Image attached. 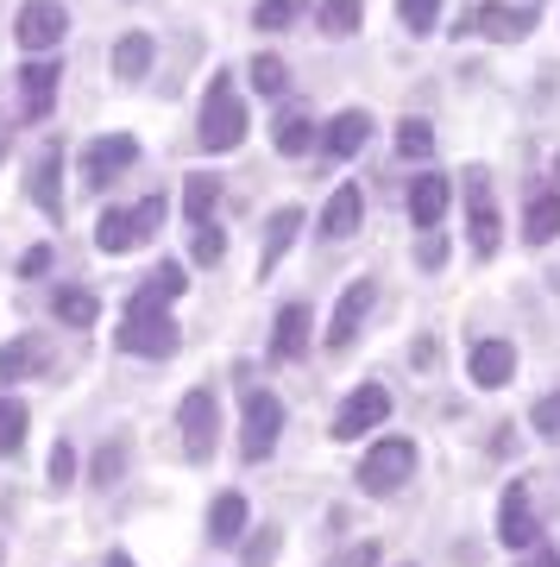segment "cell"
<instances>
[{
  "instance_id": "obj_39",
  "label": "cell",
  "mask_w": 560,
  "mask_h": 567,
  "mask_svg": "<svg viewBox=\"0 0 560 567\" xmlns=\"http://www.w3.org/2000/svg\"><path fill=\"white\" fill-rule=\"evenodd\" d=\"M44 486L58 492H76V447L70 442H51V461H44Z\"/></svg>"
},
{
  "instance_id": "obj_18",
  "label": "cell",
  "mask_w": 560,
  "mask_h": 567,
  "mask_svg": "<svg viewBox=\"0 0 560 567\" xmlns=\"http://www.w3.org/2000/svg\"><path fill=\"white\" fill-rule=\"evenodd\" d=\"M51 365H58V353H51V334H13V341L0 347V385L44 379Z\"/></svg>"
},
{
  "instance_id": "obj_11",
  "label": "cell",
  "mask_w": 560,
  "mask_h": 567,
  "mask_svg": "<svg viewBox=\"0 0 560 567\" xmlns=\"http://www.w3.org/2000/svg\"><path fill=\"white\" fill-rule=\"evenodd\" d=\"M391 423V385H353V398H346L341 410H334V442H360V435H378V429Z\"/></svg>"
},
{
  "instance_id": "obj_37",
  "label": "cell",
  "mask_w": 560,
  "mask_h": 567,
  "mask_svg": "<svg viewBox=\"0 0 560 567\" xmlns=\"http://www.w3.org/2000/svg\"><path fill=\"white\" fill-rule=\"evenodd\" d=\"M25 429H32L25 404H20V398H7V391H0V454H7V461H13V454L25 447Z\"/></svg>"
},
{
  "instance_id": "obj_8",
  "label": "cell",
  "mask_w": 560,
  "mask_h": 567,
  "mask_svg": "<svg viewBox=\"0 0 560 567\" xmlns=\"http://www.w3.org/2000/svg\"><path fill=\"white\" fill-rule=\"evenodd\" d=\"M76 164H82V183L101 196V189H114V183L139 164V140H133V133H95V140L76 152Z\"/></svg>"
},
{
  "instance_id": "obj_47",
  "label": "cell",
  "mask_w": 560,
  "mask_h": 567,
  "mask_svg": "<svg viewBox=\"0 0 560 567\" xmlns=\"http://www.w3.org/2000/svg\"><path fill=\"white\" fill-rule=\"evenodd\" d=\"M517 567H560V555H554V548H529Z\"/></svg>"
},
{
  "instance_id": "obj_38",
  "label": "cell",
  "mask_w": 560,
  "mask_h": 567,
  "mask_svg": "<svg viewBox=\"0 0 560 567\" xmlns=\"http://www.w3.org/2000/svg\"><path fill=\"white\" fill-rule=\"evenodd\" d=\"M302 7H309V0H259V7H252V32H290V25L302 20Z\"/></svg>"
},
{
  "instance_id": "obj_1",
  "label": "cell",
  "mask_w": 560,
  "mask_h": 567,
  "mask_svg": "<svg viewBox=\"0 0 560 567\" xmlns=\"http://www.w3.org/2000/svg\"><path fill=\"white\" fill-rule=\"evenodd\" d=\"M252 133V107L240 102V89H234V70H215L208 89H201V114H196V145L201 152H234V145Z\"/></svg>"
},
{
  "instance_id": "obj_7",
  "label": "cell",
  "mask_w": 560,
  "mask_h": 567,
  "mask_svg": "<svg viewBox=\"0 0 560 567\" xmlns=\"http://www.w3.org/2000/svg\"><path fill=\"white\" fill-rule=\"evenodd\" d=\"M529 32H536V7H517V0H479L454 25V39H485V44H522Z\"/></svg>"
},
{
  "instance_id": "obj_10",
  "label": "cell",
  "mask_w": 560,
  "mask_h": 567,
  "mask_svg": "<svg viewBox=\"0 0 560 567\" xmlns=\"http://www.w3.org/2000/svg\"><path fill=\"white\" fill-rule=\"evenodd\" d=\"M177 429H183V454L189 461H215V447H220V398L215 385H196L189 398L177 404Z\"/></svg>"
},
{
  "instance_id": "obj_14",
  "label": "cell",
  "mask_w": 560,
  "mask_h": 567,
  "mask_svg": "<svg viewBox=\"0 0 560 567\" xmlns=\"http://www.w3.org/2000/svg\"><path fill=\"white\" fill-rule=\"evenodd\" d=\"M63 140L51 133V140L39 145V158H32V171H25V196H32V208H39L44 221L58 227L63 221Z\"/></svg>"
},
{
  "instance_id": "obj_15",
  "label": "cell",
  "mask_w": 560,
  "mask_h": 567,
  "mask_svg": "<svg viewBox=\"0 0 560 567\" xmlns=\"http://www.w3.org/2000/svg\"><path fill=\"white\" fill-rule=\"evenodd\" d=\"M466 379L479 391H504L517 379V341L510 334H485V341L466 347Z\"/></svg>"
},
{
  "instance_id": "obj_21",
  "label": "cell",
  "mask_w": 560,
  "mask_h": 567,
  "mask_svg": "<svg viewBox=\"0 0 560 567\" xmlns=\"http://www.w3.org/2000/svg\"><path fill=\"white\" fill-rule=\"evenodd\" d=\"M271 145H278V158H309V152H321V121L309 107H283L271 121Z\"/></svg>"
},
{
  "instance_id": "obj_27",
  "label": "cell",
  "mask_w": 560,
  "mask_h": 567,
  "mask_svg": "<svg viewBox=\"0 0 560 567\" xmlns=\"http://www.w3.org/2000/svg\"><path fill=\"white\" fill-rule=\"evenodd\" d=\"M560 240V189H536L522 208V246H554Z\"/></svg>"
},
{
  "instance_id": "obj_19",
  "label": "cell",
  "mask_w": 560,
  "mask_h": 567,
  "mask_svg": "<svg viewBox=\"0 0 560 567\" xmlns=\"http://www.w3.org/2000/svg\"><path fill=\"white\" fill-rule=\"evenodd\" d=\"M309 334H315V309H309V297L283 303L278 322H271V365H297L302 353H309Z\"/></svg>"
},
{
  "instance_id": "obj_6",
  "label": "cell",
  "mask_w": 560,
  "mask_h": 567,
  "mask_svg": "<svg viewBox=\"0 0 560 567\" xmlns=\"http://www.w3.org/2000/svg\"><path fill=\"white\" fill-rule=\"evenodd\" d=\"M541 536H548V524L536 505V480H510L498 498V543L510 555H529V548H541Z\"/></svg>"
},
{
  "instance_id": "obj_44",
  "label": "cell",
  "mask_w": 560,
  "mask_h": 567,
  "mask_svg": "<svg viewBox=\"0 0 560 567\" xmlns=\"http://www.w3.org/2000/svg\"><path fill=\"white\" fill-rule=\"evenodd\" d=\"M51 259H58V252H51V240L25 246V259H20V278H44V271H51Z\"/></svg>"
},
{
  "instance_id": "obj_40",
  "label": "cell",
  "mask_w": 560,
  "mask_h": 567,
  "mask_svg": "<svg viewBox=\"0 0 560 567\" xmlns=\"http://www.w3.org/2000/svg\"><path fill=\"white\" fill-rule=\"evenodd\" d=\"M529 429H536L548 447H560V385H554V391H541L536 404H529Z\"/></svg>"
},
{
  "instance_id": "obj_4",
  "label": "cell",
  "mask_w": 560,
  "mask_h": 567,
  "mask_svg": "<svg viewBox=\"0 0 560 567\" xmlns=\"http://www.w3.org/2000/svg\"><path fill=\"white\" fill-rule=\"evenodd\" d=\"M114 347L133 353V360H170V353L183 347V328H177V316H170L164 303L133 297L126 316H121V328H114Z\"/></svg>"
},
{
  "instance_id": "obj_22",
  "label": "cell",
  "mask_w": 560,
  "mask_h": 567,
  "mask_svg": "<svg viewBox=\"0 0 560 567\" xmlns=\"http://www.w3.org/2000/svg\"><path fill=\"white\" fill-rule=\"evenodd\" d=\"M360 227H365V189L360 183H341L328 196V208H321V240H353Z\"/></svg>"
},
{
  "instance_id": "obj_48",
  "label": "cell",
  "mask_w": 560,
  "mask_h": 567,
  "mask_svg": "<svg viewBox=\"0 0 560 567\" xmlns=\"http://www.w3.org/2000/svg\"><path fill=\"white\" fill-rule=\"evenodd\" d=\"M7 152H13V121L0 114V164H7Z\"/></svg>"
},
{
  "instance_id": "obj_46",
  "label": "cell",
  "mask_w": 560,
  "mask_h": 567,
  "mask_svg": "<svg viewBox=\"0 0 560 567\" xmlns=\"http://www.w3.org/2000/svg\"><path fill=\"white\" fill-rule=\"evenodd\" d=\"M491 454H517V429H510V423L491 429Z\"/></svg>"
},
{
  "instance_id": "obj_26",
  "label": "cell",
  "mask_w": 560,
  "mask_h": 567,
  "mask_svg": "<svg viewBox=\"0 0 560 567\" xmlns=\"http://www.w3.org/2000/svg\"><path fill=\"white\" fill-rule=\"evenodd\" d=\"M51 322H63V328H95L101 322V297L89 290V284H63V290H51Z\"/></svg>"
},
{
  "instance_id": "obj_33",
  "label": "cell",
  "mask_w": 560,
  "mask_h": 567,
  "mask_svg": "<svg viewBox=\"0 0 560 567\" xmlns=\"http://www.w3.org/2000/svg\"><path fill=\"white\" fill-rule=\"evenodd\" d=\"M315 25H321V39H353L365 25V0H321Z\"/></svg>"
},
{
  "instance_id": "obj_45",
  "label": "cell",
  "mask_w": 560,
  "mask_h": 567,
  "mask_svg": "<svg viewBox=\"0 0 560 567\" xmlns=\"http://www.w3.org/2000/svg\"><path fill=\"white\" fill-rule=\"evenodd\" d=\"M435 360H440V341H435V334H416V347H409V365H416V372H428Z\"/></svg>"
},
{
  "instance_id": "obj_12",
  "label": "cell",
  "mask_w": 560,
  "mask_h": 567,
  "mask_svg": "<svg viewBox=\"0 0 560 567\" xmlns=\"http://www.w3.org/2000/svg\"><path fill=\"white\" fill-rule=\"evenodd\" d=\"M378 309V278H353L341 290V303H334V316H328V334H321V347L328 353H346V347L360 341V328H365V316Z\"/></svg>"
},
{
  "instance_id": "obj_43",
  "label": "cell",
  "mask_w": 560,
  "mask_h": 567,
  "mask_svg": "<svg viewBox=\"0 0 560 567\" xmlns=\"http://www.w3.org/2000/svg\"><path fill=\"white\" fill-rule=\"evenodd\" d=\"M328 567H378V543H346Z\"/></svg>"
},
{
  "instance_id": "obj_30",
  "label": "cell",
  "mask_w": 560,
  "mask_h": 567,
  "mask_svg": "<svg viewBox=\"0 0 560 567\" xmlns=\"http://www.w3.org/2000/svg\"><path fill=\"white\" fill-rule=\"evenodd\" d=\"M183 290H189V265H183V259H158V271H152V278L133 290V297H145V303H164V309H170Z\"/></svg>"
},
{
  "instance_id": "obj_41",
  "label": "cell",
  "mask_w": 560,
  "mask_h": 567,
  "mask_svg": "<svg viewBox=\"0 0 560 567\" xmlns=\"http://www.w3.org/2000/svg\"><path fill=\"white\" fill-rule=\"evenodd\" d=\"M447 252H454V240H447L440 227H422L416 246H409V259H416L422 271H440V265H447Z\"/></svg>"
},
{
  "instance_id": "obj_25",
  "label": "cell",
  "mask_w": 560,
  "mask_h": 567,
  "mask_svg": "<svg viewBox=\"0 0 560 567\" xmlns=\"http://www.w3.org/2000/svg\"><path fill=\"white\" fill-rule=\"evenodd\" d=\"M133 246H145L139 221H133V208H101V215H95V252L121 259V252H133Z\"/></svg>"
},
{
  "instance_id": "obj_16",
  "label": "cell",
  "mask_w": 560,
  "mask_h": 567,
  "mask_svg": "<svg viewBox=\"0 0 560 567\" xmlns=\"http://www.w3.org/2000/svg\"><path fill=\"white\" fill-rule=\"evenodd\" d=\"M403 208H409V227H440L447 221V208H454V177H440V171H422V177L403 183Z\"/></svg>"
},
{
  "instance_id": "obj_20",
  "label": "cell",
  "mask_w": 560,
  "mask_h": 567,
  "mask_svg": "<svg viewBox=\"0 0 560 567\" xmlns=\"http://www.w3.org/2000/svg\"><path fill=\"white\" fill-rule=\"evenodd\" d=\"M302 221H309V215H302V203H283V208H271V215H265V246H259V278H271V271H278V265L290 259V246L302 240Z\"/></svg>"
},
{
  "instance_id": "obj_42",
  "label": "cell",
  "mask_w": 560,
  "mask_h": 567,
  "mask_svg": "<svg viewBox=\"0 0 560 567\" xmlns=\"http://www.w3.org/2000/svg\"><path fill=\"white\" fill-rule=\"evenodd\" d=\"M164 215H170V196H158V189H152V196H139V203H133V221H139V234H145V240H152V234H158V227H164Z\"/></svg>"
},
{
  "instance_id": "obj_36",
  "label": "cell",
  "mask_w": 560,
  "mask_h": 567,
  "mask_svg": "<svg viewBox=\"0 0 560 567\" xmlns=\"http://www.w3.org/2000/svg\"><path fill=\"white\" fill-rule=\"evenodd\" d=\"M278 548H283V529L278 524L246 529V536H240V567H271V561H278Z\"/></svg>"
},
{
  "instance_id": "obj_35",
  "label": "cell",
  "mask_w": 560,
  "mask_h": 567,
  "mask_svg": "<svg viewBox=\"0 0 560 567\" xmlns=\"http://www.w3.org/2000/svg\"><path fill=\"white\" fill-rule=\"evenodd\" d=\"M440 7H447V0H397V25L409 32V39H435Z\"/></svg>"
},
{
  "instance_id": "obj_13",
  "label": "cell",
  "mask_w": 560,
  "mask_h": 567,
  "mask_svg": "<svg viewBox=\"0 0 560 567\" xmlns=\"http://www.w3.org/2000/svg\"><path fill=\"white\" fill-rule=\"evenodd\" d=\"M58 82H63V63H58V58H25V63H20L13 95H20V121H25V126L51 121V107H58Z\"/></svg>"
},
{
  "instance_id": "obj_49",
  "label": "cell",
  "mask_w": 560,
  "mask_h": 567,
  "mask_svg": "<svg viewBox=\"0 0 560 567\" xmlns=\"http://www.w3.org/2000/svg\"><path fill=\"white\" fill-rule=\"evenodd\" d=\"M101 567H139V561H133L126 548H114V555H107V561H101Z\"/></svg>"
},
{
  "instance_id": "obj_2",
  "label": "cell",
  "mask_w": 560,
  "mask_h": 567,
  "mask_svg": "<svg viewBox=\"0 0 560 567\" xmlns=\"http://www.w3.org/2000/svg\"><path fill=\"white\" fill-rule=\"evenodd\" d=\"M454 189H460V208H466V246H473L479 265H491L504 246V208H498V189H491V171L485 164H466Z\"/></svg>"
},
{
  "instance_id": "obj_17",
  "label": "cell",
  "mask_w": 560,
  "mask_h": 567,
  "mask_svg": "<svg viewBox=\"0 0 560 567\" xmlns=\"http://www.w3.org/2000/svg\"><path fill=\"white\" fill-rule=\"evenodd\" d=\"M372 133H378V121H372V107H341L334 121L321 126V158H334V164L360 158L365 145H372Z\"/></svg>"
},
{
  "instance_id": "obj_23",
  "label": "cell",
  "mask_w": 560,
  "mask_h": 567,
  "mask_svg": "<svg viewBox=\"0 0 560 567\" xmlns=\"http://www.w3.org/2000/svg\"><path fill=\"white\" fill-rule=\"evenodd\" d=\"M246 529H252V511H246V498H240V492H220L215 505H208V529H201V536H208L215 548H234Z\"/></svg>"
},
{
  "instance_id": "obj_5",
  "label": "cell",
  "mask_w": 560,
  "mask_h": 567,
  "mask_svg": "<svg viewBox=\"0 0 560 567\" xmlns=\"http://www.w3.org/2000/svg\"><path fill=\"white\" fill-rule=\"evenodd\" d=\"M283 398L278 391H265V385H246V410H240V461L246 466H259L278 454V435H283Z\"/></svg>"
},
{
  "instance_id": "obj_29",
  "label": "cell",
  "mask_w": 560,
  "mask_h": 567,
  "mask_svg": "<svg viewBox=\"0 0 560 567\" xmlns=\"http://www.w3.org/2000/svg\"><path fill=\"white\" fill-rule=\"evenodd\" d=\"M126 461H133V435H107V442L95 447V461H89V486H95V492L121 486Z\"/></svg>"
},
{
  "instance_id": "obj_9",
  "label": "cell",
  "mask_w": 560,
  "mask_h": 567,
  "mask_svg": "<svg viewBox=\"0 0 560 567\" xmlns=\"http://www.w3.org/2000/svg\"><path fill=\"white\" fill-rule=\"evenodd\" d=\"M13 39H20V51H32V58H58V44L70 39V7H63V0H20Z\"/></svg>"
},
{
  "instance_id": "obj_31",
  "label": "cell",
  "mask_w": 560,
  "mask_h": 567,
  "mask_svg": "<svg viewBox=\"0 0 560 567\" xmlns=\"http://www.w3.org/2000/svg\"><path fill=\"white\" fill-rule=\"evenodd\" d=\"M246 82H252V95L278 102V95H290V63H283L278 51H259V58L246 63Z\"/></svg>"
},
{
  "instance_id": "obj_50",
  "label": "cell",
  "mask_w": 560,
  "mask_h": 567,
  "mask_svg": "<svg viewBox=\"0 0 560 567\" xmlns=\"http://www.w3.org/2000/svg\"><path fill=\"white\" fill-rule=\"evenodd\" d=\"M548 189H560V152H554V164H548Z\"/></svg>"
},
{
  "instance_id": "obj_3",
  "label": "cell",
  "mask_w": 560,
  "mask_h": 567,
  "mask_svg": "<svg viewBox=\"0 0 560 567\" xmlns=\"http://www.w3.org/2000/svg\"><path fill=\"white\" fill-rule=\"evenodd\" d=\"M422 466V447L409 442V435H378V442L360 454V466H353V486L365 492V498H397L409 480H416Z\"/></svg>"
},
{
  "instance_id": "obj_32",
  "label": "cell",
  "mask_w": 560,
  "mask_h": 567,
  "mask_svg": "<svg viewBox=\"0 0 560 567\" xmlns=\"http://www.w3.org/2000/svg\"><path fill=\"white\" fill-rule=\"evenodd\" d=\"M435 121H422V114H403L397 121V158H409V164H428L435 158Z\"/></svg>"
},
{
  "instance_id": "obj_28",
  "label": "cell",
  "mask_w": 560,
  "mask_h": 567,
  "mask_svg": "<svg viewBox=\"0 0 560 567\" xmlns=\"http://www.w3.org/2000/svg\"><path fill=\"white\" fill-rule=\"evenodd\" d=\"M215 208H220V177L215 171H189V177H183V221L189 227L215 221Z\"/></svg>"
},
{
  "instance_id": "obj_24",
  "label": "cell",
  "mask_w": 560,
  "mask_h": 567,
  "mask_svg": "<svg viewBox=\"0 0 560 567\" xmlns=\"http://www.w3.org/2000/svg\"><path fill=\"white\" fill-rule=\"evenodd\" d=\"M158 63V39L152 32H121L114 39V82H145Z\"/></svg>"
},
{
  "instance_id": "obj_51",
  "label": "cell",
  "mask_w": 560,
  "mask_h": 567,
  "mask_svg": "<svg viewBox=\"0 0 560 567\" xmlns=\"http://www.w3.org/2000/svg\"><path fill=\"white\" fill-rule=\"evenodd\" d=\"M0 561H7V543H0Z\"/></svg>"
},
{
  "instance_id": "obj_34",
  "label": "cell",
  "mask_w": 560,
  "mask_h": 567,
  "mask_svg": "<svg viewBox=\"0 0 560 567\" xmlns=\"http://www.w3.org/2000/svg\"><path fill=\"white\" fill-rule=\"evenodd\" d=\"M220 259H227V227H220V221H196V227H189V265L215 271Z\"/></svg>"
}]
</instances>
